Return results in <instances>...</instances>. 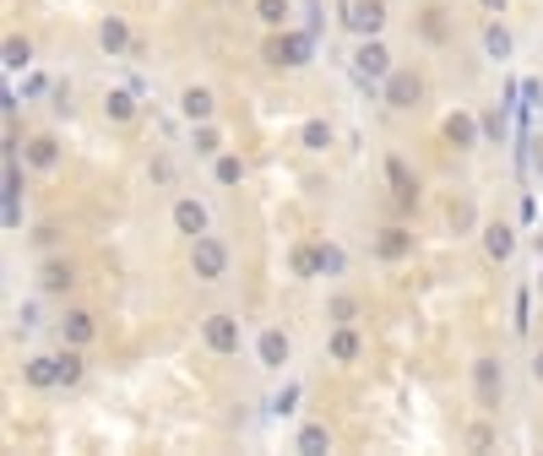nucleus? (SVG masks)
<instances>
[{
	"label": "nucleus",
	"mask_w": 543,
	"mask_h": 456,
	"mask_svg": "<svg viewBox=\"0 0 543 456\" xmlns=\"http://www.w3.org/2000/svg\"><path fill=\"white\" fill-rule=\"evenodd\" d=\"M381 22H386V5H381V0H353V5H348V27H353V33H375Z\"/></svg>",
	"instance_id": "f257e3e1"
},
{
	"label": "nucleus",
	"mask_w": 543,
	"mask_h": 456,
	"mask_svg": "<svg viewBox=\"0 0 543 456\" xmlns=\"http://www.w3.org/2000/svg\"><path fill=\"white\" fill-rule=\"evenodd\" d=\"M223 266H229L223 244H212V239H196V272H201L207 283H218V277H223Z\"/></svg>",
	"instance_id": "f03ea898"
},
{
	"label": "nucleus",
	"mask_w": 543,
	"mask_h": 456,
	"mask_svg": "<svg viewBox=\"0 0 543 456\" xmlns=\"http://www.w3.org/2000/svg\"><path fill=\"white\" fill-rule=\"evenodd\" d=\"M207 342H212L218 353H233V348H239V320H233V315H212V320H207Z\"/></svg>",
	"instance_id": "7ed1b4c3"
},
{
	"label": "nucleus",
	"mask_w": 543,
	"mask_h": 456,
	"mask_svg": "<svg viewBox=\"0 0 543 456\" xmlns=\"http://www.w3.org/2000/svg\"><path fill=\"white\" fill-rule=\"evenodd\" d=\"M418 92H424V87H418V76H407V71H396V76L386 81L391 109H413V103H418Z\"/></svg>",
	"instance_id": "20e7f679"
},
{
	"label": "nucleus",
	"mask_w": 543,
	"mask_h": 456,
	"mask_svg": "<svg viewBox=\"0 0 543 456\" xmlns=\"http://www.w3.org/2000/svg\"><path fill=\"white\" fill-rule=\"evenodd\" d=\"M174 223H179V233L201 239V228H207V212H201V201H179V207H174Z\"/></svg>",
	"instance_id": "39448f33"
},
{
	"label": "nucleus",
	"mask_w": 543,
	"mask_h": 456,
	"mask_svg": "<svg viewBox=\"0 0 543 456\" xmlns=\"http://www.w3.org/2000/svg\"><path fill=\"white\" fill-rule=\"evenodd\" d=\"M353 66H359V76H381L386 71V49H381V44H364V49L353 55Z\"/></svg>",
	"instance_id": "423d86ee"
},
{
	"label": "nucleus",
	"mask_w": 543,
	"mask_h": 456,
	"mask_svg": "<svg viewBox=\"0 0 543 456\" xmlns=\"http://www.w3.org/2000/svg\"><path fill=\"white\" fill-rule=\"evenodd\" d=\"M261 359L277 370V364L288 359V337H283V331H261Z\"/></svg>",
	"instance_id": "0eeeda50"
},
{
	"label": "nucleus",
	"mask_w": 543,
	"mask_h": 456,
	"mask_svg": "<svg viewBox=\"0 0 543 456\" xmlns=\"http://www.w3.org/2000/svg\"><path fill=\"white\" fill-rule=\"evenodd\" d=\"M185 114H190V120H207V114H212V92L190 87V92H185Z\"/></svg>",
	"instance_id": "6e6552de"
},
{
	"label": "nucleus",
	"mask_w": 543,
	"mask_h": 456,
	"mask_svg": "<svg viewBox=\"0 0 543 456\" xmlns=\"http://www.w3.org/2000/svg\"><path fill=\"white\" fill-rule=\"evenodd\" d=\"M446 136H451L457 147H472V120H467V114H451V120H446Z\"/></svg>",
	"instance_id": "1a4fd4ad"
},
{
	"label": "nucleus",
	"mask_w": 543,
	"mask_h": 456,
	"mask_svg": "<svg viewBox=\"0 0 543 456\" xmlns=\"http://www.w3.org/2000/svg\"><path fill=\"white\" fill-rule=\"evenodd\" d=\"M478 391H483V402H494V391H500V375H494V359H483V364H478Z\"/></svg>",
	"instance_id": "9d476101"
},
{
	"label": "nucleus",
	"mask_w": 543,
	"mask_h": 456,
	"mask_svg": "<svg viewBox=\"0 0 543 456\" xmlns=\"http://www.w3.org/2000/svg\"><path fill=\"white\" fill-rule=\"evenodd\" d=\"M391 185H396V196H402V201H413V196H418V185L407 179V168H402L396 157H391Z\"/></svg>",
	"instance_id": "9b49d317"
},
{
	"label": "nucleus",
	"mask_w": 543,
	"mask_h": 456,
	"mask_svg": "<svg viewBox=\"0 0 543 456\" xmlns=\"http://www.w3.org/2000/svg\"><path fill=\"white\" fill-rule=\"evenodd\" d=\"M489 255H511V228H489Z\"/></svg>",
	"instance_id": "f8f14e48"
},
{
	"label": "nucleus",
	"mask_w": 543,
	"mask_h": 456,
	"mask_svg": "<svg viewBox=\"0 0 543 456\" xmlns=\"http://www.w3.org/2000/svg\"><path fill=\"white\" fill-rule=\"evenodd\" d=\"M331 353H337V359H353V353H359L353 331H337V337H331Z\"/></svg>",
	"instance_id": "ddd939ff"
},
{
	"label": "nucleus",
	"mask_w": 543,
	"mask_h": 456,
	"mask_svg": "<svg viewBox=\"0 0 543 456\" xmlns=\"http://www.w3.org/2000/svg\"><path fill=\"white\" fill-rule=\"evenodd\" d=\"M255 11H261V22H283L288 16V0H261Z\"/></svg>",
	"instance_id": "4468645a"
},
{
	"label": "nucleus",
	"mask_w": 543,
	"mask_h": 456,
	"mask_svg": "<svg viewBox=\"0 0 543 456\" xmlns=\"http://www.w3.org/2000/svg\"><path fill=\"white\" fill-rule=\"evenodd\" d=\"M483 44H489V55H505V49H511V38H505V27H489V33H483Z\"/></svg>",
	"instance_id": "2eb2a0df"
},
{
	"label": "nucleus",
	"mask_w": 543,
	"mask_h": 456,
	"mask_svg": "<svg viewBox=\"0 0 543 456\" xmlns=\"http://www.w3.org/2000/svg\"><path fill=\"white\" fill-rule=\"evenodd\" d=\"M326 142H331L326 125H305V147H326Z\"/></svg>",
	"instance_id": "dca6fc26"
},
{
	"label": "nucleus",
	"mask_w": 543,
	"mask_h": 456,
	"mask_svg": "<svg viewBox=\"0 0 543 456\" xmlns=\"http://www.w3.org/2000/svg\"><path fill=\"white\" fill-rule=\"evenodd\" d=\"M320 446H326V429H305L299 435V451H320Z\"/></svg>",
	"instance_id": "f3484780"
},
{
	"label": "nucleus",
	"mask_w": 543,
	"mask_h": 456,
	"mask_svg": "<svg viewBox=\"0 0 543 456\" xmlns=\"http://www.w3.org/2000/svg\"><path fill=\"white\" fill-rule=\"evenodd\" d=\"M81 375V359L77 353H60V380H77Z\"/></svg>",
	"instance_id": "a211bd4d"
},
{
	"label": "nucleus",
	"mask_w": 543,
	"mask_h": 456,
	"mask_svg": "<svg viewBox=\"0 0 543 456\" xmlns=\"http://www.w3.org/2000/svg\"><path fill=\"white\" fill-rule=\"evenodd\" d=\"M218 179H223V185L239 179V157H223V163H218Z\"/></svg>",
	"instance_id": "6ab92c4d"
},
{
	"label": "nucleus",
	"mask_w": 543,
	"mask_h": 456,
	"mask_svg": "<svg viewBox=\"0 0 543 456\" xmlns=\"http://www.w3.org/2000/svg\"><path fill=\"white\" fill-rule=\"evenodd\" d=\"M71 337H77V342H87V337H92V326H87V315H71Z\"/></svg>",
	"instance_id": "aec40b11"
},
{
	"label": "nucleus",
	"mask_w": 543,
	"mask_h": 456,
	"mask_svg": "<svg viewBox=\"0 0 543 456\" xmlns=\"http://www.w3.org/2000/svg\"><path fill=\"white\" fill-rule=\"evenodd\" d=\"M533 375H538V380H543V353H538V359H533Z\"/></svg>",
	"instance_id": "412c9836"
},
{
	"label": "nucleus",
	"mask_w": 543,
	"mask_h": 456,
	"mask_svg": "<svg viewBox=\"0 0 543 456\" xmlns=\"http://www.w3.org/2000/svg\"><path fill=\"white\" fill-rule=\"evenodd\" d=\"M483 5H489V11H494V5H500V0H483Z\"/></svg>",
	"instance_id": "4be33fe9"
}]
</instances>
